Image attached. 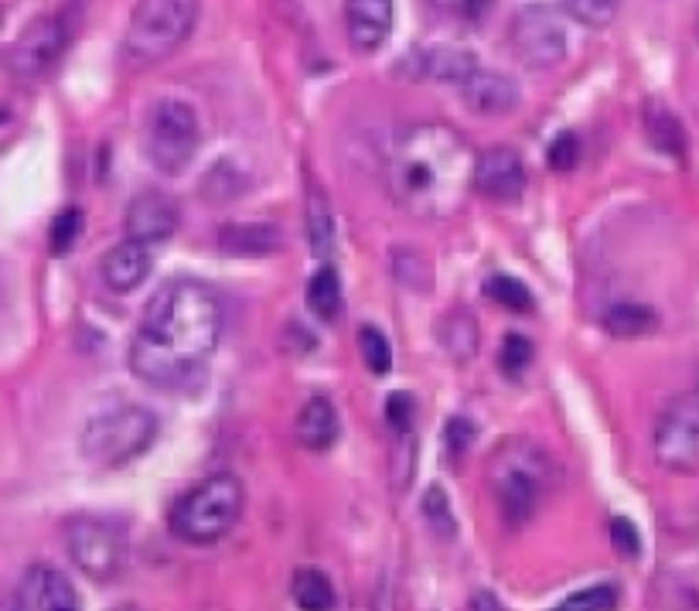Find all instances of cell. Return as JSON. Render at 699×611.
<instances>
[{
  "label": "cell",
  "mask_w": 699,
  "mask_h": 611,
  "mask_svg": "<svg viewBox=\"0 0 699 611\" xmlns=\"http://www.w3.org/2000/svg\"><path fill=\"white\" fill-rule=\"evenodd\" d=\"M79 233H82V212L79 208H61L58 216H55V223H52V236H48L52 253L55 257H66L76 247Z\"/></svg>",
  "instance_id": "d6a6232c"
},
{
  "label": "cell",
  "mask_w": 699,
  "mask_h": 611,
  "mask_svg": "<svg viewBox=\"0 0 699 611\" xmlns=\"http://www.w3.org/2000/svg\"><path fill=\"white\" fill-rule=\"evenodd\" d=\"M556 465L532 441H505L488 462V488L505 516V523L522 527L550 496Z\"/></svg>",
  "instance_id": "3957f363"
},
{
  "label": "cell",
  "mask_w": 699,
  "mask_h": 611,
  "mask_svg": "<svg viewBox=\"0 0 699 611\" xmlns=\"http://www.w3.org/2000/svg\"><path fill=\"white\" fill-rule=\"evenodd\" d=\"M615 608H618V588L597 585V588H584L577 595H570L553 611H615Z\"/></svg>",
  "instance_id": "1f68e13d"
},
{
  "label": "cell",
  "mask_w": 699,
  "mask_h": 611,
  "mask_svg": "<svg viewBox=\"0 0 699 611\" xmlns=\"http://www.w3.org/2000/svg\"><path fill=\"white\" fill-rule=\"evenodd\" d=\"M218 339L222 301L215 291L192 278H174L147 301L131 346V370L150 386H181L208 362Z\"/></svg>",
  "instance_id": "6da1fadb"
},
{
  "label": "cell",
  "mask_w": 699,
  "mask_h": 611,
  "mask_svg": "<svg viewBox=\"0 0 699 611\" xmlns=\"http://www.w3.org/2000/svg\"><path fill=\"white\" fill-rule=\"evenodd\" d=\"M471 611H505V608H501V601L492 591H478L471 598Z\"/></svg>",
  "instance_id": "ab89813d"
},
{
  "label": "cell",
  "mask_w": 699,
  "mask_h": 611,
  "mask_svg": "<svg viewBox=\"0 0 699 611\" xmlns=\"http://www.w3.org/2000/svg\"><path fill=\"white\" fill-rule=\"evenodd\" d=\"M199 0H137L126 24V55L140 66L165 63L195 32Z\"/></svg>",
  "instance_id": "8992f818"
},
{
  "label": "cell",
  "mask_w": 699,
  "mask_h": 611,
  "mask_svg": "<svg viewBox=\"0 0 699 611\" xmlns=\"http://www.w3.org/2000/svg\"><path fill=\"white\" fill-rule=\"evenodd\" d=\"M386 420L393 427V434H409L413 431V400L406 393H393L386 400Z\"/></svg>",
  "instance_id": "8d00e7d4"
},
{
  "label": "cell",
  "mask_w": 699,
  "mask_h": 611,
  "mask_svg": "<svg viewBox=\"0 0 699 611\" xmlns=\"http://www.w3.org/2000/svg\"><path fill=\"white\" fill-rule=\"evenodd\" d=\"M243 502L246 488L236 475H212L171 506V533L184 543L208 546L236 527Z\"/></svg>",
  "instance_id": "277c9868"
},
{
  "label": "cell",
  "mask_w": 699,
  "mask_h": 611,
  "mask_svg": "<svg viewBox=\"0 0 699 611\" xmlns=\"http://www.w3.org/2000/svg\"><path fill=\"white\" fill-rule=\"evenodd\" d=\"M696 35H699V21H696Z\"/></svg>",
  "instance_id": "b9f144b4"
},
{
  "label": "cell",
  "mask_w": 699,
  "mask_h": 611,
  "mask_svg": "<svg viewBox=\"0 0 699 611\" xmlns=\"http://www.w3.org/2000/svg\"><path fill=\"white\" fill-rule=\"evenodd\" d=\"M0 24H4V18H0Z\"/></svg>",
  "instance_id": "7bdbcfd3"
},
{
  "label": "cell",
  "mask_w": 699,
  "mask_h": 611,
  "mask_svg": "<svg viewBox=\"0 0 699 611\" xmlns=\"http://www.w3.org/2000/svg\"><path fill=\"white\" fill-rule=\"evenodd\" d=\"M359 352H362V359L369 365V373L386 376L393 370V349H390L386 335L379 331V328H372V325H362L359 328Z\"/></svg>",
  "instance_id": "f1b7e54d"
},
{
  "label": "cell",
  "mask_w": 699,
  "mask_h": 611,
  "mask_svg": "<svg viewBox=\"0 0 699 611\" xmlns=\"http://www.w3.org/2000/svg\"><path fill=\"white\" fill-rule=\"evenodd\" d=\"M72 38V24L66 14H42L31 21L21 38L11 48V79L14 82H38L42 76L52 72V66L61 58V52L69 48Z\"/></svg>",
  "instance_id": "30bf717a"
},
{
  "label": "cell",
  "mask_w": 699,
  "mask_h": 611,
  "mask_svg": "<svg viewBox=\"0 0 699 611\" xmlns=\"http://www.w3.org/2000/svg\"><path fill=\"white\" fill-rule=\"evenodd\" d=\"M611 543L621 557H639L642 554V540H639V530H634L628 519H615L611 523Z\"/></svg>",
  "instance_id": "f35d334b"
},
{
  "label": "cell",
  "mask_w": 699,
  "mask_h": 611,
  "mask_svg": "<svg viewBox=\"0 0 699 611\" xmlns=\"http://www.w3.org/2000/svg\"><path fill=\"white\" fill-rule=\"evenodd\" d=\"M424 516H427V523L433 527V533H437V536L454 540L458 523H454V512H451L448 496H443V488H437V485H433L430 493H427V499H424Z\"/></svg>",
  "instance_id": "836d02e7"
},
{
  "label": "cell",
  "mask_w": 699,
  "mask_h": 611,
  "mask_svg": "<svg viewBox=\"0 0 699 611\" xmlns=\"http://www.w3.org/2000/svg\"><path fill=\"white\" fill-rule=\"evenodd\" d=\"M508 42L529 69H553L570 52L563 14L546 4H526L508 27Z\"/></svg>",
  "instance_id": "9c48e42d"
},
{
  "label": "cell",
  "mask_w": 699,
  "mask_h": 611,
  "mask_svg": "<svg viewBox=\"0 0 699 611\" xmlns=\"http://www.w3.org/2000/svg\"><path fill=\"white\" fill-rule=\"evenodd\" d=\"M645 131H649V140L665 150V155H673V158H683V150H686V131L679 120L669 113V110H662V106H649L645 113Z\"/></svg>",
  "instance_id": "d4e9b609"
},
{
  "label": "cell",
  "mask_w": 699,
  "mask_h": 611,
  "mask_svg": "<svg viewBox=\"0 0 699 611\" xmlns=\"http://www.w3.org/2000/svg\"><path fill=\"white\" fill-rule=\"evenodd\" d=\"M202 144V124L199 113L184 100H157L147 113L144 127V150L147 161L161 174H181Z\"/></svg>",
  "instance_id": "52a82bcc"
},
{
  "label": "cell",
  "mask_w": 699,
  "mask_h": 611,
  "mask_svg": "<svg viewBox=\"0 0 699 611\" xmlns=\"http://www.w3.org/2000/svg\"><path fill=\"white\" fill-rule=\"evenodd\" d=\"M655 457L669 472H699V389L673 400L655 423Z\"/></svg>",
  "instance_id": "8fae6325"
},
{
  "label": "cell",
  "mask_w": 699,
  "mask_h": 611,
  "mask_svg": "<svg viewBox=\"0 0 699 611\" xmlns=\"http://www.w3.org/2000/svg\"><path fill=\"white\" fill-rule=\"evenodd\" d=\"M474 150L443 124L406 127L390 155L393 199L417 219H448L474 189Z\"/></svg>",
  "instance_id": "7a4b0ae2"
},
{
  "label": "cell",
  "mask_w": 699,
  "mask_h": 611,
  "mask_svg": "<svg viewBox=\"0 0 699 611\" xmlns=\"http://www.w3.org/2000/svg\"><path fill=\"white\" fill-rule=\"evenodd\" d=\"M443 441H448L451 454H464L474 441H478V423L471 417H451L448 427H443Z\"/></svg>",
  "instance_id": "e575fe53"
},
{
  "label": "cell",
  "mask_w": 699,
  "mask_h": 611,
  "mask_svg": "<svg viewBox=\"0 0 699 611\" xmlns=\"http://www.w3.org/2000/svg\"><path fill=\"white\" fill-rule=\"evenodd\" d=\"M437 342L454 362H471L478 352V321L467 308H451L448 315H440L437 321Z\"/></svg>",
  "instance_id": "ffe728a7"
},
{
  "label": "cell",
  "mask_w": 699,
  "mask_h": 611,
  "mask_svg": "<svg viewBox=\"0 0 699 611\" xmlns=\"http://www.w3.org/2000/svg\"><path fill=\"white\" fill-rule=\"evenodd\" d=\"M474 189L492 202H519L526 192V165L512 147H492L474 165Z\"/></svg>",
  "instance_id": "7c38bea8"
},
{
  "label": "cell",
  "mask_w": 699,
  "mask_h": 611,
  "mask_svg": "<svg viewBox=\"0 0 699 611\" xmlns=\"http://www.w3.org/2000/svg\"><path fill=\"white\" fill-rule=\"evenodd\" d=\"M307 308L322 318V321H335L341 315V304H345V294H341V281H338V270L335 267H322L314 273V278L307 281Z\"/></svg>",
  "instance_id": "603a6c76"
},
{
  "label": "cell",
  "mask_w": 699,
  "mask_h": 611,
  "mask_svg": "<svg viewBox=\"0 0 699 611\" xmlns=\"http://www.w3.org/2000/svg\"><path fill=\"white\" fill-rule=\"evenodd\" d=\"M424 69H427L430 79L461 89L474 72H478V58H474L467 48H458V45H437L424 55Z\"/></svg>",
  "instance_id": "44dd1931"
},
{
  "label": "cell",
  "mask_w": 699,
  "mask_h": 611,
  "mask_svg": "<svg viewBox=\"0 0 699 611\" xmlns=\"http://www.w3.org/2000/svg\"><path fill=\"white\" fill-rule=\"evenodd\" d=\"M658 325V315L649 308V304H634V301H621L611 304L608 315H604V328H608L615 339H645Z\"/></svg>",
  "instance_id": "7402d4cb"
},
{
  "label": "cell",
  "mask_w": 699,
  "mask_h": 611,
  "mask_svg": "<svg viewBox=\"0 0 699 611\" xmlns=\"http://www.w3.org/2000/svg\"><path fill=\"white\" fill-rule=\"evenodd\" d=\"M18 608L21 611H79V595L66 574L48 564H38L21 577Z\"/></svg>",
  "instance_id": "4fadbf2b"
},
{
  "label": "cell",
  "mask_w": 699,
  "mask_h": 611,
  "mask_svg": "<svg viewBox=\"0 0 699 611\" xmlns=\"http://www.w3.org/2000/svg\"><path fill=\"white\" fill-rule=\"evenodd\" d=\"M577 155H580V144L574 134H560L553 144H550V165L553 171H570L577 165Z\"/></svg>",
  "instance_id": "74e56055"
},
{
  "label": "cell",
  "mask_w": 699,
  "mask_h": 611,
  "mask_svg": "<svg viewBox=\"0 0 699 611\" xmlns=\"http://www.w3.org/2000/svg\"><path fill=\"white\" fill-rule=\"evenodd\" d=\"M560 8L587 27H608L618 18L621 0H560Z\"/></svg>",
  "instance_id": "f546056e"
},
{
  "label": "cell",
  "mask_w": 699,
  "mask_h": 611,
  "mask_svg": "<svg viewBox=\"0 0 699 611\" xmlns=\"http://www.w3.org/2000/svg\"><path fill=\"white\" fill-rule=\"evenodd\" d=\"M283 247V233L277 223H226L218 229V250L226 257L260 260L273 257Z\"/></svg>",
  "instance_id": "ac0fdd59"
},
{
  "label": "cell",
  "mask_w": 699,
  "mask_h": 611,
  "mask_svg": "<svg viewBox=\"0 0 699 611\" xmlns=\"http://www.w3.org/2000/svg\"><path fill=\"white\" fill-rule=\"evenodd\" d=\"M485 297L495 301L498 308H505V312H519V315H529V312L535 308L532 291H529L522 281H516V278H505V273H495V278L485 281Z\"/></svg>",
  "instance_id": "4316f807"
},
{
  "label": "cell",
  "mask_w": 699,
  "mask_h": 611,
  "mask_svg": "<svg viewBox=\"0 0 699 611\" xmlns=\"http://www.w3.org/2000/svg\"><path fill=\"white\" fill-rule=\"evenodd\" d=\"M66 550L89 580H113L126 564V533L103 516H76L66 527Z\"/></svg>",
  "instance_id": "ba28073f"
},
{
  "label": "cell",
  "mask_w": 699,
  "mask_h": 611,
  "mask_svg": "<svg viewBox=\"0 0 699 611\" xmlns=\"http://www.w3.org/2000/svg\"><path fill=\"white\" fill-rule=\"evenodd\" d=\"M464 103L482 113V116H501L512 113L519 103V86L508 79L505 72H492V69H478L464 86H461Z\"/></svg>",
  "instance_id": "e0dca14e"
},
{
  "label": "cell",
  "mask_w": 699,
  "mask_h": 611,
  "mask_svg": "<svg viewBox=\"0 0 699 611\" xmlns=\"http://www.w3.org/2000/svg\"><path fill=\"white\" fill-rule=\"evenodd\" d=\"M495 0H433V8L451 21H478L488 14Z\"/></svg>",
  "instance_id": "d590c367"
},
{
  "label": "cell",
  "mask_w": 699,
  "mask_h": 611,
  "mask_svg": "<svg viewBox=\"0 0 699 611\" xmlns=\"http://www.w3.org/2000/svg\"><path fill=\"white\" fill-rule=\"evenodd\" d=\"M345 32L362 55L379 52L393 32V0H345Z\"/></svg>",
  "instance_id": "9a60e30c"
},
{
  "label": "cell",
  "mask_w": 699,
  "mask_h": 611,
  "mask_svg": "<svg viewBox=\"0 0 699 611\" xmlns=\"http://www.w3.org/2000/svg\"><path fill=\"white\" fill-rule=\"evenodd\" d=\"M157 438V417L147 407L120 404L89 417L79 438V451L92 468H123L140 457Z\"/></svg>",
  "instance_id": "5b68a950"
},
{
  "label": "cell",
  "mask_w": 699,
  "mask_h": 611,
  "mask_svg": "<svg viewBox=\"0 0 699 611\" xmlns=\"http://www.w3.org/2000/svg\"><path fill=\"white\" fill-rule=\"evenodd\" d=\"M150 267H154V257H150L147 242L123 239L103 260V284L116 294H131L134 287H140L147 281Z\"/></svg>",
  "instance_id": "2e32d148"
},
{
  "label": "cell",
  "mask_w": 699,
  "mask_h": 611,
  "mask_svg": "<svg viewBox=\"0 0 699 611\" xmlns=\"http://www.w3.org/2000/svg\"><path fill=\"white\" fill-rule=\"evenodd\" d=\"M181 216H178V205L171 195L165 192H140L131 208H126V239H137V242H165L174 236Z\"/></svg>",
  "instance_id": "5bb4252c"
},
{
  "label": "cell",
  "mask_w": 699,
  "mask_h": 611,
  "mask_svg": "<svg viewBox=\"0 0 699 611\" xmlns=\"http://www.w3.org/2000/svg\"><path fill=\"white\" fill-rule=\"evenodd\" d=\"M294 434H297V444L307 451H328L338 441L341 423H338V410L328 396H311V400L301 407Z\"/></svg>",
  "instance_id": "d6986e66"
},
{
  "label": "cell",
  "mask_w": 699,
  "mask_h": 611,
  "mask_svg": "<svg viewBox=\"0 0 699 611\" xmlns=\"http://www.w3.org/2000/svg\"><path fill=\"white\" fill-rule=\"evenodd\" d=\"M532 355H535V349H532V342L526 339V335L508 331L505 342H501V349H498V370H501L508 380H516V376H522V373L529 370Z\"/></svg>",
  "instance_id": "4dcf8cb0"
},
{
  "label": "cell",
  "mask_w": 699,
  "mask_h": 611,
  "mask_svg": "<svg viewBox=\"0 0 699 611\" xmlns=\"http://www.w3.org/2000/svg\"><path fill=\"white\" fill-rule=\"evenodd\" d=\"M294 601L301 611H335V588H331V580L322 574V570H314V567H301L294 574Z\"/></svg>",
  "instance_id": "cb8c5ba5"
},
{
  "label": "cell",
  "mask_w": 699,
  "mask_h": 611,
  "mask_svg": "<svg viewBox=\"0 0 699 611\" xmlns=\"http://www.w3.org/2000/svg\"><path fill=\"white\" fill-rule=\"evenodd\" d=\"M243 189H246L243 171H236L229 161H218V165L205 174V181H202V195H205L208 202H233Z\"/></svg>",
  "instance_id": "83f0119b"
},
{
  "label": "cell",
  "mask_w": 699,
  "mask_h": 611,
  "mask_svg": "<svg viewBox=\"0 0 699 611\" xmlns=\"http://www.w3.org/2000/svg\"><path fill=\"white\" fill-rule=\"evenodd\" d=\"M307 239H311L314 257H328L335 247L331 208H328V199L317 189H311V195H307Z\"/></svg>",
  "instance_id": "484cf974"
},
{
  "label": "cell",
  "mask_w": 699,
  "mask_h": 611,
  "mask_svg": "<svg viewBox=\"0 0 699 611\" xmlns=\"http://www.w3.org/2000/svg\"><path fill=\"white\" fill-rule=\"evenodd\" d=\"M113 611H140V608H137V604H116Z\"/></svg>",
  "instance_id": "60d3db41"
}]
</instances>
